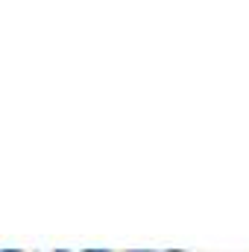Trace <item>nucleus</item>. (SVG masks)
<instances>
[{
  "instance_id": "obj_5",
  "label": "nucleus",
  "mask_w": 249,
  "mask_h": 252,
  "mask_svg": "<svg viewBox=\"0 0 249 252\" xmlns=\"http://www.w3.org/2000/svg\"><path fill=\"white\" fill-rule=\"evenodd\" d=\"M164 252H182V250H164Z\"/></svg>"
},
{
  "instance_id": "obj_3",
  "label": "nucleus",
  "mask_w": 249,
  "mask_h": 252,
  "mask_svg": "<svg viewBox=\"0 0 249 252\" xmlns=\"http://www.w3.org/2000/svg\"><path fill=\"white\" fill-rule=\"evenodd\" d=\"M129 252H158V250H129Z\"/></svg>"
},
{
  "instance_id": "obj_2",
  "label": "nucleus",
  "mask_w": 249,
  "mask_h": 252,
  "mask_svg": "<svg viewBox=\"0 0 249 252\" xmlns=\"http://www.w3.org/2000/svg\"><path fill=\"white\" fill-rule=\"evenodd\" d=\"M0 252H24L21 247H6V250H0Z\"/></svg>"
},
{
  "instance_id": "obj_1",
  "label": "nucleus",
  "mask_w": 249,
  "mask_h": 252,
  "mask_svg": "<svg viewBox=\"0 0 249 252\" xmlns=\"http://www.w3.org/2000/svg\"><path fill=\"white\" fill-rule=\"evenodd\" d=\"M82 252H112V250H106V247H85Z\"/></svg>"
},
{
  "instance_id": "obj_4",
  "label": "nucleus",
  "mask_w": 249,
  "mask_h": 252,
  "mask_svg": "<svg viewBox=\"0 0 249 252\" xmlns=\"http://www.w3.org/2000/svg\"><path fill=\"white\" fill-rule=\"evenodd\" d=\"M53 252H70V250H64V247H62V250H53Z\"/></svg>"
}]
</instances>
